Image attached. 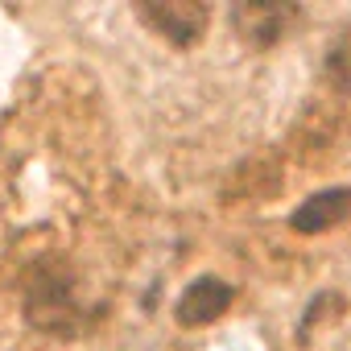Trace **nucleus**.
<instances>
[{
    "mask_svg": "<svg viewBox=\"0 0 351 351\" xmlns=\"http://www.w3.org/2000/svg\"><path fill=\"white\" fill-rule=\"evenodd\" d=\"M136 17L173 46H195L211 21V9L195 5V0H145L136 5Z\"/></svg>",
    "mask_w": 351,
    "mask_h": 351,
    "instance_id": "nucleus-1",
    "label": "nucleus"
},
{
    "mask_svg": "<svg viewBox=\"0 0 351 351\" xmlns=\"http://www.w3.org/2000/svg\"><path fill=\"white\" fill-rule=\"evenodd\" d=\"M347 219H351V191H347V186L318 191V195H310V199L289 215L293 232H302V236L330 232V228H339V223H347Z\"/></svg>",
    "mask_w": 351,
    "mask_h": 351,
    "instance_id": "nucleus-2",
    "label": "nucleus"
},
{
    "mask_svg": "<svg viewBox=\"0 0 351 351\" xmlns=\"http://www.w3.org/2000/svg\"><path fill=\"white\" fill-rule=\"evenodd\" d=\"M232 306V285L219 277H199L178 298V322L182 326H207Z\"/></svg>",
    "mask_w": 351,
    "mask_h": 351,
    "instance_id": "nucleus-3",
    "label": "nucleus"
},
{
    "mask_svg": "<svg viewBox=\"0 0 351 351\" xmlns=\"http://www.w3.org/2000/svg\"><path fill=\"white\" fill-rule=\"evenodd\" d=\"M293 17H298V9H289V5H240V9L232 13L240 38L252 42V46H273V42H281Z\"/></svg>",
    "mask_w": 351,
    "mask_h": 351,
    "instance_id": "nucleus-4",
    "label": "nucleus"
},
{
    "mask_svg": "<svg viewBox=\"0 0 351 351\" xmlns=\"http://www.w3.org/2000/svg\"><path fill=\"white\" fill-rule=\"evenodd\" d=\"M326 71H330L343 87H351V29H343V38L326 50Z\"/></svg>",
    "mask_w": 351,
    "mask_h": 351,
    "instance_id": "nucleus-5",
    "label": "nucleus"
}]
</instances>
